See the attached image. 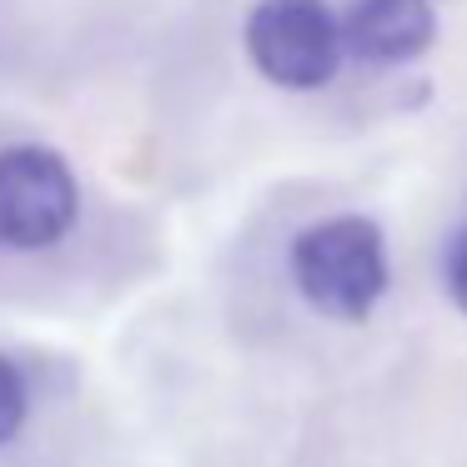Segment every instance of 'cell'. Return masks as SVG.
<instances>
[{
  "label": "cell",
  "instance_id": "1",
  "mask_svg": "<svg viewBox=\"0 0 467 467\" xmlns=\"http://www.w3.org/2000/svg\"><path fill=\"white\" fill-rule=\"evenodd\" d=\"M387 236L372 216H327L292 242V282L312 312L362 322L387 296Z\"/></svg>",
  "mask_w": 467,
  "mask_h": 467
},
{
  "label": "cell",
  "instance_id": "2",
  "mask_svg": "<svg viewBox=\"0 0 467 467\" xmlns=\"http://www.w3.org/2000/svg\"><path fill=\"white\" fill-rule=\"evenodd\" d=\"M242 46L272 86L317 91L347 61L342 16L327 0H256L246 11Z\"/></svg>",
  "mask_w": 467,
  "mask_h": 467
},
{
  "label": "cell",
  "instance_id": "3",
  "mask_svg": "<svg viewBox=\"0 0 467 467\" xmlns=\"http://www.w3.org/2000/svg\"><path fill=\"white\" fill-rule=\"evenodd\" d=\"M81 216V186L51 146H5L0 151V246L46 252L66 242Z\"/></svg>",
  "mask_w": 467,
  "mask_h": 467
},
{
  "label": "cell",
  "instance_id": "4",
  "mask_svg": "<svg viewBox=\"0 0 467 467\" xmlns=\"http://www.w3.org/2000/svg\"><path fill=\"white\" fill-rule=\"evenodd\" d=\"M347 56L362 66H407L432 51L437 11L432 0H352L342 11Z\"/></svg>",
  "mask_w": 467,
  "mask_h": 467
},
{
  "label": "cell",
  "instance_id": "5",
  "mask_svg": "<svg viewBox=\"0 0 467 467\" xmlns=\"http://www.w3.org/2000/svg\"><path fill=\"white\" fill-rule=\"evenodd\" d=\"M26 412H31V392H26V377L11 357L0 352V447L11 442L26 427Z\"/></svg>",
  "mask_w": 467,
  "mask_h": 467
},
{
  "label": "cell",
  "instance_id": "6",
  "mask_svg": "<svg viewBox=\"0 0 467 467\" xmlns=\"http://www.w3.org/2000/svg\"><path fill=\"white\" fill-rule=\"evenodd\" d=\"M442 276H447V296H452V306L467 317V226L452 236V242H447Z\"/></svg>",
  "mask_w": 467,
  "mask_h": 467
}]
</instances>
